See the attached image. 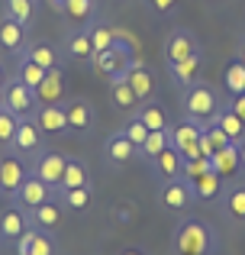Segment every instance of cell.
Listing matches in <instances>:
<instances>
[{"mask_svg": "<svg viewBox=\"0 0 245 255\" xmlns=\"http://www.w3.org/2000/svg\"><path fill=\"white\" fill-rule=\"evenodd\" d=\"M42 78H45V68H39L32 58H26V55H19V65H16V81H23L26 87H32L36 91L39 84H42Z\"/></svg>", "mask_w": 245, "mask_h": 255, "instance_id": "obj_36", "label": "cell"}, {"mask_svg": "<svg viewBox=\"0 0 245 255\" xmlns=\"http://www.w3.org/2000/svg\"><path fill=\"white\" fill-rule=\"evenodd\" d=\"M123 136L129 139L132 145H136L139 152H142V145H145V139H149V129H145V123L139 117H129V123L123 126Z\"/></svg>", "mask_w": 245, "mask_h": 255, "instance_id": "obj_39", "label": "cell"}, {"mask_svg": "<svg viewBox=\"0 0 245 255\" xmlns=\"http://www.w3.org/2000/svg\"><path fill=\"white\" fill-rule=\"evenodd\" d=\"M29 178V171H26V165H23V158H16V155H10L6 152L3 158H0V197H16V191H19V184Z\"/></svg>", "mask_w": 245, "mask_h": 255, "instance_id": "obj_10", "label": "cell"}, {"mask_svg": "<svg viewBox=\"0 0 245 255\" xmlns=\"http://www.w3.org/2000/svg\"><path fill=\"white\" fill-rule=\"evenodd\" d=\"M203 129H207V123H203V120H190V117H184L177 126H171V129H168L171 145L181 152L184 162H187V158L203 155V149H200V136H203Z\"/></svg>", "mask_w": 245, "mask_h": 255, "instance_id": "obj_3", "label": "cell"}, {"mask_svg": "<svg viewBox=\"0 0 245 255\" xmlns=\"http://www.w3.org/2000/svg\"><path fill=\"white\" fill-rule=\"evenodd\" d=\"M6 81H10V78H6V68H3V62H0V87H3Z\"/></svg>", "mask_w": 245, "mask_h": 255, "instance_id": "obj_47", "label": "cell"}, {"mask_svg": "<svg viewBox=\"0 0 245 255\" xmlns=\"http://www.w3.org/2000/svg\"><path fill=\"white\" fill-rule=\"evenodd\" d=\"M229 110H233L236 117H239L242 123H245V94H236V97L229 100Z\"/></svg>", "mask_w": 245, "mask_h": 255, "instance_id": "obj_44", "label": "cell"}, {"mask_svg": "<svg viewBox=\"0 0 245 255\" xmlns=\"http://www.w3.org/2000/svg\"><path fill=\"white\" fill-rule=\"evenodd\" d=\"M223 84H226V91L233 94H245V65L236 58V62H229L226 68H223Z\"/></svg>", "mask_w": 245, "mask_h": 255, "instance_id": "obj_37", "label": "cell"}, {"mask_svg": "<svg viewBox=\"0 0 245 255\" xmlns=\"http://www.w3.org/2000/svg\"><path fill=\"white\" fill-rule=\"evenodd\" d=\"M87 184H90L87 165H84L81 158H68V162H65V174H62V187H58V191H68V187H87Z\"/></svg>", "mask_w": 245, "mask_h": 255, "instance_id": "obj_28", "label": "cell"}, {"mask_svg": "<svg viewBox=\"0 0 245 255\" xmlns=\"http://www.w3.org/2000/svg\"><path fill=\"white\" fill-rule=\"evenodd\" d=\"M220 113V97H216L213 87L197 81L194 87L184 91V117L190 120H203V123H213V117Z\"/></svg>", "mask_w": 245, "mask_h": 255, "instance_id": "obj_2", "label": "cell"}, {"mask_svg": "<svg viewBox=\"0 0 245 255\" xmlns=\"http://www.w3.org/2000/svg\"><path fill=\"white\" fill-rule=\"evenodd\" d=\"M203 62H207V55L203 52H197V55H190L187 62H177V65H168V75L171 81H174L177 87H194L197 81H200V71H203Z\"/></svg>", "mask_w": 245, "mask_h": 255, "instance_id": "obj_15", "label": "cell"}, {"mask_svg": "<svg viewBox=\"0 0 245 255\" xmlns=\"http://www.w3.org/2000/svg\"><path fill=\"white\" fill-rule=\"evenodd\" d=\"M239 174H245V139L239 142Z\"/></svg>", "mask_w": 245, "mask_h": 255, "instance_id": "obj_46", "label": "cell"}, {"mask_svg": "<svg viewBox=\"0 0 245 255\" xmlns=\"http://www.w3.org/2000/svg\"><path fill=\"white\" fill-rule=\"evenodd\" d=\"M171 252L174 255H216L220 252V236L216 230L200 217H184L171 236Z\"/></svg>", "mask_w": 245, "mask_h": 255, "instance_id": "obj_1", "label": "cell"}, {"mask_svg": "<svg viewBox=\"0 0 245 255\" xmlns=\"http://www.w3.org/2000/svg\"><path fill=\"white\" fill-rule=\"evenodd\" d=\"M168 142H171V136H168V132H149V139H145V145H142V155L149 158V165L155 162V158H158V152H162Z\"/></svg>", "mask_w": 245, "mask_h": 255, "instance_id": "obj_41", "label": "cell"}, {"mask_svg": "<svg viewBox=\"0 0 245 255\" xmlns=\"http://www.w3.org/2000/svg\"><path fill=\"white\" fill-rule=\"evenodd\" d=\"M32 123L39 126L42 136H68V117H65V104H39L32 113Z\"/></svg>", "mask_w": 245, "mask_h": 255, "instance_id": "obj_9", "label": "cell"}, {"mask_svg": "<svg viewBox=\"0 0 245 255\" xmlns=\"http://www.w3.org/2000/svg\"><path fill=\"white\" fill-rule=\"evenodd\" d=\"M23 55H26V58H32V62H36L39 68H45V71L62 68V55H58V49H55V45H49V42H36V45H29V49H23Z\"/></svg>", "mask_w": 245, "mask_h": 255, "instance_id": "obj_26", "label": "cell"}, {"mask_svg": "<svg viewBox=\"0 0 245 255\" xmlns=\"http://www.w3.org/2000/svg\"><path fill=\"white\" fill-rule=\"evenodd\" d=\"M152 171L158 174L162 181H174V178H184V158H181V152L174 149V145H164L162 152H158V158L152 162Z\"/></svg>", "mask_w": 245, "mask_h": 255, "instance_id": "obj_18", "label": "cell"}, {"mask_svg": "<svg viewBox=\"0 0 245 255\" xmlns=\"http://www.w3.org/2000/svg\"><path fill=\"white\" fill-rule=\"evenodd\" d=\"M3 107L6 110H13L19 120H29L32 113L39 110V97H36V91L32 87H26L23 81H6L3 84Z\"/></svg>", "mask_w": 245, "mask_h": 255, "instance_id": "obj_4", "label": "cell"}, {"mask_svg": "<svg viewBox=\"0 0 245 255\" xmlns=\"http://www.w3.org/2000/svg\"><path fill=\"white\" fill-rule=\"evenodd\" d=\"M239 62L245 65V39H242V42H239Z\"/></svg>", "mask_w": 245, "mask_h": 255, "instance_id": "obj_48", "label": "cell"}, {"mask_svg": "<svg viewBox=\"0 0 245 255\" xmlns=\"http://www.w3.org/2000/svg\"><path fill=\"white\" fill-rule=\"evenodd\" d=\"M55 197V191H52L49 184H45L42 178H36V174L29 171V178L19 184V191H16V197H13V204L19 207V210H36V207H42V204H49V200Z\"/></svg>", "mask_w": 245, "mask_h": 255, "instance_id": "obj_7", "label": "cell"}, {"mask_svg": "<svg viewBox=\"0 0 245 255\" xmlns=\"http://www.w3.org/2000/svg\"><path fill=\"white\" fill-rule=\"evenodd\" d=\"M90 42H94V52H97V55H100V52H107V49H113V42H116V26L97 19V23L90 26Z\"/></svg>", "mask_w": 245, "mask_h": 255, "instance_id": "obj_34", "label": "cell"}, {"mask_svg": "<svg viewBox=\"0 0 245 255\" xmlns=\"http://www.w3.org/2000/svg\"><path fill=\"white\" fill-rule=\"evenodd\" d=\"M158 200H162L164 210H190L197 204V194H194V184L187 178H174V181H164L162 184Z\"/></svg>", "mask_w": 245, "mask_h": 255, "instance_id": "obj_6", "label": "cell"}, {"mask_svg": "<svg viewBox=\"0 0 245 255\" xmlns=\"http://www.w3.org/2000/svg\"><path fill=\"white\" fill-rule=\"evenodd\" d=\"M65 117H68V129L71 132H90L97 123V110L90 100L84 97H71L68 104H65Z\"/></svg>", "mask_w": 245, "mask_h": 255, "instance_id": "obj_12", "label": "cell"}, {"mask_svg": "<svg viewBox=\"0 0 245 255\" xmlns=\"http://www.w3.org/2000/svg\"><path fill=\"white\" fill-rule=\"evenodd\" d=\"M229 145V139H226V132L220 129L216 123H207V129H203V136H200V149H203V155H216L220 149H226Z\"/></svg>", "mask_w": 245, "mask_h": 255, "instance_id": "obj_35", "label": "cell"}, {"mask_svg": "<svg viewBox=\"0 0 245 255\" xmlns=\"http://www.w3.org/2000/svg\"><path fill=\"white\" fill-rule=\"evenodd\" d=\"M223 210L229 213V220L242 223L245 220V184H233V181H229L226 194H223Z\"/></svg>", "mask_w": 245, "mask_h": 255, "instance_id": "obj_30", "label": "cell"}, {"mask_svg": "<svg viewBox=\"0 0 245 255\" xmlns=\"http://www.w3.org/2000/svg\"><path fill=\"white\" fill-rule=\"evenodd\" d=\"M126 84H129L132 91H136V97L142 100V104L152 97V94H155V78H152V71L145 68V65L139 62V58L129 65V71H126Z\"/></svg>", "mask_w": 245, "mask_h": 255, "instance_id": "obj_23", "label": "cell"}, {"mask_svg": "<svg viewBox=\"0 0 245 255\" xmlns=\"http://www.w3.org/2000/svg\"><path fill=\"white\" fill-rule=\"evenodd\" d=\"M110 100H113V107H120L126 113H136L142 107V100L136 97V91L126 81H110Z\"/></svg>", "mask_w": 245, "mask_h": 255, "instance_id": "obj_32", "label": "cell"}, {"mask_svg": "<svg viewBox=\"0 0 245 255\" xmlns=\"http://www.w3.org/2000/svg\"><path fill=\"white\" fill-rule=\"evenodd\" d=\"M0 107H3V87H0Z\"/></svg>", "mask_w": 245, "mask_h": 255, "instance_id": "obj_50", "label": "cell"}, {"mask_svg": "<svg viewBox=\"0 0 245 255\" xmlns=\"http://www.w3.org/2000/svg\"><path fill=\"white\" fill-rule=\"evenodd\" d=\"M116 255H149L145 249H139V246H126V249H120Z\"/></svg>", "mask_w": 245, "mask_h": 255, "instance_id": "obj_45", "label": "cell"}, {"mask_svg": "<svg viewBox=\"0 0 245 255\" xmlns=\"http://www.w3.org/2000/svg\"><path fill=\"white\" fill-rule=\"evenodd\" d=\"M26 36H29V29L26 26H19L16 19L10 16H0V52H6V55H23L26 49Z\"/></svg>", "mask_w": 245, "mask_h": 255, "instance_id": "obj_16", "label": "cell"}, {"mask_svg": "<svg viewBox=\"0 0 245 255\" xmlns=\"http://www.w3.org/2000/svg\"><path fill=\"white\" fill-rule=\"evenodd\" d=\"M6 152L16 158H26V155H42V132H39V126L29 120H19V129L16 136H13V142L6 145Z\"/></svg>", "mask_w": 245, "mask_h": 255, "instance_id": "obj_8", "label": "cell"}, {"mask_svg": "<svg viewBox=\"0 0 245 255\" xmlns=\"http://www.w3.org/2000/svg\"><path fill=\"white\" fill-rule=\"evenodd\" d=\"M110 220H113V226H129L136 220V204L132 200H116L110 207Z\"/></svg>", "mask_w": 245, "mask_h": 255, "instance_id": "obj_40", "label": "cell"}, {"mask_svg": "<svg viewBox=\"0 0 245 255\" xmlns=\"http://www.w3.org/2000/svg\"><path fill=\"white\" fill-rule=\"evenodd\" d=\"M132 117L142 120L149 132H168V129H171V123H168V117H164L162 104H155V100H145V104L139 107V110L132 113Z\"/></svg>", "mask_w": 245, "mask_h": 255, "instance_id": "obj_25", "label": "cell"}, {"mask_svg": "<svg viewBox=\"0 0 245 255\" xmlns=\"http://www.w3.org/2000/svg\"><path fill=\"white\" fill-rule=\"evenodd\" d=\"M16 129H19V117L13 110H6V107H0V145H3V149L13 142Z\"/></svg>", "mask_w": 245, "mask_h": 255, "instance_id": "obj_38", "label": "cell"}, {"mask_svg": "<svg viewBox=\"0 0 245 255\" xmlns=\"http://www.w3.org/2000/svg\"><path fill=\"white\" fill-rule=\"evenodd\" d=\"M3 16L16 19L19 26L29 29L32 26V16H36V0H3Z\"/></svg>", "mask_w": 245, "mask_h": 255, "instance_id": "obj_33", "label": "cell"}, {"mask_svg": "<svg viewBox=\"0 0 245 255\" xmlns=\"http://www.w3.org/2000/svg\"><path fill=\"white\" fill-rule=\"evenodd\" d=\"M65 55L75 65H87L94 62V42H90V29H75L68 39H65Z\"/></svg>", "mask_w": 245, "mask_h": 255, "instance_id": "obj_19", "label": "cell"}, {"mask_svg": "<svg viewBox=\"0 0 245 255\" xmlns=\"http://www.w3.org/2000/svg\"><path fill=\"white\" fill-rule=\"evenodd\" d=\"M103 155H107V162L116 168V165L132 162V158L139 155V149H136V145H132L129 139L123 136V129H120V132H113V136H110L107 142H103Z\"/></svg>", "mask_w": 245, "mask_h": 255, "instance_id": "obj_22", "label": "cell"}, {"mask_svg": "<svg viewBox=\"0 0 245 255\" xmlns=\"http://www.w3.org/2000/svg\"><path fill=\"white\" fill-rule=\"evenodd\" d=\"M190 184H194L197 200H216L223 194V187H226V181H223L220 174H213V168H210V171H203L200 178H194Z\"/></svg>", "mask_w": 245, "mask_h": 255, "instance_id": "obj_27", "label": "cell"}, {"mask_svg": "<svg viewBox=\"0 0 245 255\" xmlns=\"http://www.w3.org/2000/svg\"><path fill=\"white\" fill-rule=\"evenodd\" d=\"M213 123L220 126L223 132H226V139H229V142H236V145H239L242 139H245V123H242L239 117H236L233 110H229V107H220V113L213 117Z\"/></svg>", "mask_w": 245, "mask_h": 255, "instance_id": "obj_29", "label": "cell"}, {"mask_svg": "<svg viewBox=\"0 0 245 255\" xmlns=\"http://www.w3.org/2000/svg\"><path fill=\"white\" fill-rule=\"evenodd\" d=\"M36 97H39V104H62L65 100V75H62V68L45 71L42 84L36 87Z\"/></svg>", "mask_w": 245, "mask_h": 255, "instance_id": "obj_24", "label": "cell"}, {"mask_svg": "<svg viewBox=\"0 0 245 255\" xmlns=\"http://www.w3.org/2000/svg\"><path fill=\"white\" fill-rule=\"evenodd\" d=\"M29 226H36V230H42V233H58L62 230V207H58V200L52 197L49 204L29 210Z\"/></svg>", "mask_w": 245, "mask_h": 255, "instance_id": "obj_20", "label": "cell"}, {"mask_svg": "<svg viewBox=\"0 0 245 255\" xmlns=\"http://www.w3.org/2000/svg\"><path fill=\"white\" fill-rule=\"evenodd\" d=\"M58 13H62V16L68 19V26H75V29H90V26L97 23V3L94 0H62Z\"/></svg>", "mask_w": 245, "mask_h": 255, "instance_id": "obj_14", "label": "cell"}, {"mask_svg": "<svg viewBox=\"0 0 245 255\" xmlns=\"http://www.w3.org/2000/svg\"><path fill=\"white\" fill-rule=\"evenodd\" d=\"M145 6H149L155 16H171V13L177 10V0H145Z\"/></svg>", "mask_w": 245, "mask_h": 255, "instance_id": "obj_43", "label": "cell"}, {"mask_svg": "<svg viewBox=\"0 0 245 255\" xmlns=\"http://www.w3.org/2000/svg\"><path fill=\"white\" fill-rule=\"evenodd\" d=\"M49 6H52V10L58 13V6H62V0H49Z\"/></svg>", "mask_w": 245, "mask_h": 255, "instance_id": "obj_49", "label": "cell"}, {"mask_svg": "<svg viewBox=\"0 0 245 255\" xmlns=\"http://www.w3.org/2000/svg\"><path fill=\"white\" fill-rule=\"evenodd\" d=\"M203 171H210V158L207 155H197V158H187V162H184V178L187 181L200 178Z\"/></svg>", "mask_w": 245, "mask_h": 255, "instance_id": "obj_42", "label": "cell"}, {"mask_svg": "<svg viewBox=\"0 0 245 255\" xmlns=\"http://www.w3.org/2000/svg\"><path fill=\"white\" fill-rule=\"evenodd\" d=\"M210 168H213V174H220V178L229 184V181L239 174V145L229 142L226 149H220L216 155H210Z\"/></svg>", "mask_w": 245, "mask_h": 255, "instance_id": "obj_21", "label": "cell"}, {"mask_svg": "<svg viewBox=\"0 0 245 255\" xmlns=\"http://www.w3.org/2000/svg\"><path fill=\"white\" fill-rule=\"evenodd\" d=\"M65 162H68V155H62V152H42L36 158V165H32V174L42 178L52 191H58L62 187V174H65Z\"/></svg>", "mask_w": 245, "mask_h": 255, "instance_id": "obj_13", "label": "cell"}, {"mask_svg": "<svg viewBox=\"0 0 245 255\" xmlns=\"http://www.w3.org/2000/svg\"><path fill=\"white\" fill-rule=\"evenodd\" d=\"M13 246H16V255H55V249H58L55 233H42L36 226H29Z\"/></svg>", "mask_w": 245, "mask_h": 255, "instance_id": "obj_11", "label": "cell"}, {"mask_svg": "<svg viewBox=\"0 0 245 255\" xmlns=\"http://www.w3.org/2000/svg\"><path fill=\"white\" fill-rule=\"evenodd\" d=\"M197 52H203V45L190 29H171L168 39H164V65L187 62V58L197 55Z\"/></svg>", "mask_w": 245, "mask_h": 255, "instance_id": "obj_5", "label": "cell"}, {"mask_svg": "<svg viewBox=\"0 0 245 255\" xmlns=\"http://www.w3.org/2000/svg\"><path fill=\"white\" fill-rule=\"evenodd\" d=\"M26 230H29V213H26V210L13 207V210H3V213H0V246L16 243Z\"/></svg>", "mask_w": 245, "mask_h": 255, "instance_id": "obj_17", "label": "cell"}, {"mask_svg": "<svg viewBox=\"0 0 245 255\" xmlns=\"http://www.w3.org/2000/svg\"><path fill=\"white\" fill-rule=\"evenodd\" d=\"M55 197L62 200V207H65V210L84 213V210L90 207V200H94V191H90V184H87V187H68V191H58Z\"/></svg>", "mask_w": 245, "mask_h": 255, "instance_id": "obj_31", "label": "cell"}]
</instances>
